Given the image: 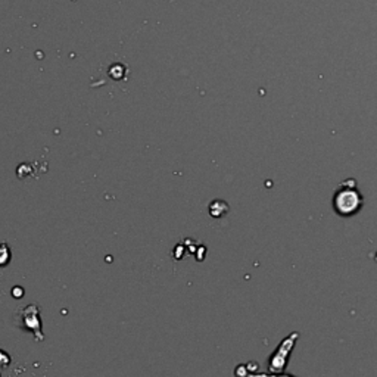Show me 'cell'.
Segmentation results:
<instances>
[{"label":"cell","instance_id":"cell-1","mask_svg":"<svg viewBox=\"0 0 377 377\" xmlns=\"http://www.w3.org/2000/svg\"><path fill=\"white\" fill-rule=\"evenodd\" d=\"M363 207V196L355 189V184H343L333 196V208L342 217H351Z\"/></svg>","mask_w":377,"mask_h":377},{"label":"cell","instance_id":"cell-2","mask_svg":"<svg viewBox=\"0 0 377 377\" xmlns=\"http://www.w3.org/2000/svg\"><path fill=\"white\" fill-rule=\"evenodd\" d=\"M227 211H228V205L223 202V200H215V202H212L210 207V212L212 217H215V218H220L221 215L224 214H227Z\"/></svg>","mask_w":377,"mask_h":377},{"label":"cell","instance_id":"cell-3","mask_svg":"<svg viewBox=\"0 0 377 377\" xmlns=\"http://www.w3.org/2000/svg\"><path fill=\"white\" fill-rule=\"evenodd\" d=\"M11 261V251L9 246L5 243H0V267L8 266V263Z\"/></svg>","mask_w":377,"mask_h":377}]
</instances>
